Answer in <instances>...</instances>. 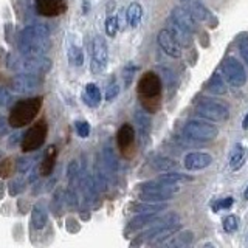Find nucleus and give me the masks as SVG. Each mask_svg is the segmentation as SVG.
<instances>
[{"label":"nucleus","instance_id":"nucleus-1","mask_svg":"<svg viewBox=\"0 0 248 248\" xmlns=\"http://www.w3.org/2000/svg\"><path fill=\"white\" fill-rule=\"evenodd\" d=\"M50 46V31L44 23L27 27L19 33L17 48L23 56H44Z\"/></svg>","mask_w":248,"mask_h":248},{"label":"nucleus","instance_id":"nucleus-2","mask_svg":"<svg viewBox=\"0 0 248 248\" xmlns=\"http://www.w3.org/2000/svg\"><path fill=\"white\" fill-rule=\"evenodd\" d=\"M163 84L157 73L146 72L138 82V95L141 96L143 106L149 112H155L160 106V95H161Z\"/></svg>","mask_w":248,"mask_h":248},{"label":"nucleus","instance_id":"nucleus-3","mask_svg":"<svg viewBox=\"0 0 248 248\" xmlns=\"http://www.w3.org/2000/svg\"><path fill=\"white\" fill-rule=\"evenodd\" d=\"M42 107V96H34V98H28V99H22L19 103H16L11 108L10 113V124L11 127H23L30 124L36 118L37 112L41 110Z\"/></svg>","mask_w":248,"mask_h":248},{"label":"nucleus","instance_id":"nucleus-4","mask_svg":"<svg viewBox=\"0 0 248 248\" xmlns=\"http://www.w3.org/2000/svg\"><path fill=\"white\" fill-rule=\"evenodd\" d=\"M180 192V188L175 183H166V182H151L140 185L138 196L146 202H165L170 200L174 196Z\"/></svg>","mask_w":248,"mask_h":248},{"label":"nucleus","instance_id":"nucleus-5","mask_svg":"<svg viewBox=\"0 0 248 248\" xmlns=\"http://www.w3.org/2000/svg\"><path fill=\"white\" fill-rule=\"evenodd\" d=\"M183 135L192 140V141H211L219 135V129L214 124H209L206 121L192 120L185 124Z\"/></svg>","mask_w":248,"mask_h":248},{"label":"nucleus","instance_id":"nucleus-6","mask_svg":"<svg viewBox=\"0 0 248 248\" xmlns=\"http://www.w3.org/2000/svg\"><path fill=\"white\" fill-rule=\"evenodd\" d=\"M11 70L19 73H36L44 75L51 68V61L44 56H23L20 59H14L13 64H8Z\"/></svg>","mask_w":248,"mask_h":248},{"label":"nucleus","instance_id":"nucleus-7","mask_svg":"<svg viewBox=\"0 0 248 248\" xmlns=\"http://www.w3.org/2000/svg\"><path fill=\"white\" fill-rule=\"evenodd\" d=\"M46 132H48V126H46V121L41 120L37 121L34 126H31L25 135L22 137V151L23 152H34L37 151L45 143L46 138Z\"/></svg>","mask_w":248,"mask_h":248},{"label":"nucleus","instance_id":"nucleus-8","mask_svg":"<svg viewBox=\"0 0 248 248\" xmlns=\"http://www.w3.org/2000/svg\"><path fill=\"white\" fill-rule=\"evenodd\" d=\"M196 112L202 118L214 121V123L227 121L230 118L228 107L217 103V101H200L196 106Z\"/></svg>","mask_w":248,"mask_h":248},{"label":"nucleus","instance_id":"nucleus-9","mask_svg":"<svg viewBox=\"0 0 248 248\" xmlns=\"http://www.w3.org/2000/svg\"><path fill=\"white\" fill-rule=\"evenodd\" d=\"M222 68L230 85H232V87H236V89L244 87L247 82V72H245V67L242 65V62H239V59L230 56L223 61Z\"/></svg>","mask_w":248,"mask_h":248},{"label":"nucleus","instance_id":"nucleus-10","mask_svg":"<svg viewBox=\"0 0 248 248\" xmlns=\"http://www.w3.org/2000/svg\"><path fill=\"white\" fill-rule=\"evenodd\" d=\"M90 48H92V72L93 73L104 72L108 61V48L106 39L103 36H95L90 44Z\"/></svg>","mask_w":248,"mask_h":248},{"label":"nucleus","instance_id":"nucleus-11","mask_svg":"<svg viewBox=\"0 0 248 248\" xmlns=\"http://www.w3.org/2000/svg\"><path fill=\"white\" fill-rule=\"evenodd\" d=\"M41 85V78H37L36 73H19L13 78L11 89L16 93H22V95H28L39 89Z\"/></svg>","mask_w":248,"mask_h":248},{"label":"nucleus","instance_id":"nucleus-12","mask_svg":"<svg viewBox=\"0 0 248 248\" xmlns=\"http://www.w3.org/2000/svg\"><path fill=\"white\" fill-rule=\"evenodd\" d=\"M170 20L174 23H177L182 30H185L186 33L194 34L197 31V25H196V17L186 10L185 6H175L172 13H170Z\"/></svg>","mask_w":248,"mask_h":248},{"label":"nucleus","instance_id":"nucleus-13","mask_svg":"<svg viewBox=\"0 0 248 248\" xmlns=\"http://www.w3.org/2000/svg\"><path fill=\"white\" fill-rule=\"evenodd\" d=\"M157 41H158V45L161 46V50L165 51L168 56L170 58H180L182 56V48H180V44H178V41L174 37V34L170 33V30L166 28V30H161L160 33H158V37H157Z\"/></svg>","mask_w":248,"mask_h":248},{"label":"nucleus","instance_id":"nucleus-14","mask_svg":"<svg viewBox=\"0 0 248 248\" xmlns=\"http://www.w3.org/2000/svg\"><path fill=\"white\" fill-rule=\"evenodd\" d=\"M36 11L44 17H58L67 11L65 0H36Z\"/></svg>","mask_w":248,"mask_h":248},{"label":"nucleus","instance_id":"nucleus-15","mask_svg":"<svg viewBox=\"0 0 248 248\" xmlns=\"http://www.w3.org/2000/svg\"><path fill=\"white\" fill-rule=\"evenodd\" d=\"M183 3H185V8H186V10H188L197 20L208 23V25L211 27V28L217 27V25H216L217 22H216V19L213 17V14L209 13V10H208V8H206L203 3L200 2V0H183Z\"/></svg>","mask_w":248,"mask_h":248},{"label":"nucleus","instance_id":"nucleus-16","mask_svg":"<svg viewBox=\"0 0 248 248\" xmlns=\"http://www.w3.org/2000/svg\"><path fill=\"white\" fill-rule=\"evenodd\" d=\"M213 163V157L206 152H189L183 160V165L188 170L205 169Z\"/></svg>","mask_w":248,"mask_h":248},{"label":"nucleus","instance_id":"nucleus-17","mask_svg":"<svg viewBox=\"0 0 248 248\" xmlns=\"http://www.w3.org/2000/svg\"><path fill=\"white\" fill-rule=\"evenodd\" d=\"M135 121L138 124V132H140V138H141V143L146 144L147 140H149V135H151V129H152L151 116L147 115L144 110H137Z\"/></svg>","mask_w":248,"mask_h":248},{"label":"nucleus","instance_id":"nucleus-18","mask_svg":"<svg viewBox=\"0 0 248 248\" xmlns=\"http://www.w3.org/2000/svg\"><path fill=\"white\" fill-rule=\"evenodd\" d=\"M135 140V130L134 127L130 126V124H123L120 127L118 134H116V143H118V147L120 149H127V147L132 146Z\"/></svg>","mask_w":248,"mask_h":248},{"label":"nucleus","instance_id":"nucleus-19","mask_svg":"<svg viewBox=\"0 0 248 248\" xmlns=\"http://www.w3.org/2000/svg\"><path fill=\"white\" fill-rule=\"evenodd\" d=\"M245 160H247V151H245V147L242 144H236L234 149H232L231 154H230V161H228L230 169L231 170H239L240 168L244 166Z\"/></svg>","mask_w":248,"mask_h":248},{"label":"nucleus","instance_id":"nucleus-20","mask_svg":"<svg viewBox=\"0 0 248 248\" xmlns=\"http://www.w3.org/2000/svg\"><path fill=\"white\" fill-rule=\"evenodd\" d=\"M166 208L165 203H158V202H147V203H143V202H137V203H132L130 209L134 213L138 214H151V213H158L163 211Z\"/></svg>","mask_w":248,"mask_h":248},{"label":"nucleus","instance_id":"nucleus-21","mask_svg":"<svg viewBox=\"0 0 248 248\" xmlns=\"http://www.w3.org/2000/svg\"><path fill=\"white\" fill-rule=\"evenodd\" d=\"M46 220H48V213H46L45 206L41 203L34 205L33 211H31V225H33V228L42 230L46 225Z\"/></svg>","mask_w":248,"mask_h":248},{"label":"nucleus","instance_id":"nucleus-22","mask_svg":"<svg viewBox=\"0 0 248 248\" xmlns=\"http://www.w3.org/2000/svg\"><path fill=\"white\" fill-rule=\"evenodd\" d=\"M101 92L96 84H87L84 89V101L89 107H98L101 104Z\"/></svg>","mask_w":248,"mask_h":248},{"label":"nucleus","instance_id":"nucleus-23","mask_svg":"<svg viewBox=\"0 0 248 248\" xmlns=\"http://www.w3.org/2000/svg\"><path fill=\"white\" fill-rule=\"evenodd\" d=\"M141 19H143V6L137 2L130 3L126 11V22L132 28H137L140 25V22H141Z\"/></svg>","mask_w":248,"mask_h":248},{"label":"nucleus","instance_id":"nucleus-24","mask_svg":"<svg viewBox=\"0 0 248 248\" xmlns=\"http://www.w3.org/2000/svg\"><path fill=\"white\" fill-rule=\"evenodd\" d=\"M56 147L54 146H50L48 151H46L45 157L41 163V168H39V172H41V175H50L51 170L54 168V161H56Z\"/></svg>","mask_w":248,"mask_h":248},{"label":"nucleus","instance_id":"nucleus-25","mask_svg":"<svg viewBox=\"0 0 248 248\" xmlns=\"http://www.w3.org/2000/svg\"><path fill=\"white\" fill-rule=\"evenodd\" d=\"M206 90L213 93V95H225L227 93V84H225L219 73H214L206 84Z\"/></svg>","mask_w":248,"mask_h":248},{"label":"nucleus","instance_id":"nucleus-26","mask_svg":"<svg viewBox=\"0 0 248 248\" xmlns=\"http://www.w3.org/2000/svg\"><path fill=\"white\" fill-rule=\"evenodd\" d=\"M192 237L194 234L191 231H182V232H175L174 234V239L169 240V242H165L163 245H169V247H185L192 242Z\"/></svg>","mask_w":248,"mask_h":248},{"label":"nucleus","instance_id":"nucleus-27","mask_svg":"<svg viewBox=\"0 0 248 248\" xmlns=\"http://www.w3.org/2000/svg\"><path fill=\"white\" fill-rule=\"evenodd\" d=\"M169 30H170V33L174 34V37L177 39L178 44H180V45L188 46V45L191 44V34H189V33H186L185 30H182V28L178 27L177 23H174L172 20H170V27H169Z\"/></svg>","mask_w":248,"mask_h":248},{"label":"nucleus","instance_id":"nucleus-28","mask_svg":"<svg viewBox=\"0 0 248 248\" xmlns=\"http://www.w3.org/2000/svg\"><path fill=\"white\" fill-rule=\"evenodd\" d=\"M160 182H166V183H185V182H191L192 177L191 175H186V174H182V172H166L163 174L161 177H158Z\"/></svg>","mask_w":248,"mask_h":248},{"label":"nucleus","instance_id":"nucleus-29","mask_svg":"<svg viewBox=\"0 0 248 248\" xmlns=\"http://www.w3.org/2000/svg\"><path fill=\"white\" fill-rule=\"evenodd\" d=\"M68 61L70 64L75 65V67H81L84 64V53L79 46H75L72 45L68 48Z\"/></svg>","mask_w":248,"mask_h":248},{"label":"nucleus","instance_id":"nucleus-30","mask_svg":"<svg viewBox=\"0 0 248 248\" xmlns=\"http://www.w3.org/2000/svg\"><path fill=\"white\" fill-rule=\"evenodd\" d=\"M25 178L23 177H16V178H13V180L10 182V194L11 196H17V194H20L23 189H25Z\"/></svg>","mask_w":248,"mask_h":248},{"label":"nucleus","instance_id":"nucleus-31","mask_svg":"<svg viewBox=\"0 0 248 248\" xmlns=\"http://www.w3.org/2000/svg\"><path fill=\"white\" fill-rule=\"evenodd\" d=\"M106 33L107 36L115 37V34L118 33V17L116 16H110L106 20Z\"/></svg>","mask_w":248,"mask_h":248},{"label":"nucleus","instance_id":"nucleus-32","mask_svg":"<svg viewBox=\"0 0 248 248\" xmlns=\"http://www.w3.org/2000/svg\"><path fill=\"white\" fill-rule=\"evenodd\" d=\"M13 169H14V163L11 158H5L3 161H0V177L6 178L13 174Z\"/></svg>","mask_w":248,"mask_h":248},{"label":"nucleus","instance_id":"nucleus-33","mask_svg":"<svg viewBox=\"0 0 248 248\" xmlns=\"http://www.w3.org/2000/svg\"><path fill=\"white\" fill-rule=\"evenodd\" d=\"M239 227V220H237V217L236 216H227L223 219V230L227 231V232H234Z\"/></svg>","mask_w":248,"mask_h":248},{"label":"nucleus","instance_id":"nucleus-34","mask_svg":"<svg viewBox=\"0 0 248 248\" xmlns=\"http://www.w3.org/2000/svg\"><path fill=\"white\" fill-rule=\"evenodd\" d=\"M239 50H240V56H242L244 62L248 65V36L242 34L239 39Z\"/></svg>","mask_w":248,"mask_h":248},{"label":"nucleus","instance_id":"nucleus-35","mask_svg":"<svg viewBox=\"0 0 248 248\" xmlns=\"http://www.w3.org/2000/svg\"><path fill=\"white\" fill-rule=\"evenodd\" d=\"M33 165H34L33 157H22L17 163V169H19V172H28V170L33 168Z\"/></svg>","mask_w":248,"mask_h":248},{"label":"nucleus","instance_id":"nucleus-36","mask_svg":"<svg viewBox=\"0 0 248 248\" xmlns=\"http://www.w3.org/2000/svg\"><path fill=\"white\" fill-rule=\"evenodd\" d=\"M76 127V134L79 135L81 138H87L89 134H90V124L87 121H78L75 124Z\"/></svg>","mask_w":248,"mask_h":248},{"label":"nucleus","instance_id":"nucleus-37","mask_svg":"<svg viewBox=\"0 0 248 248\" xmlns=\"http://www.w3.org/2000/svg\"><path fill=\"white\" fill-rule=\"evenodd\" d=\"M154 163V166L157 168L158 170H168V169H170L174 166V161H170V160H168V158H157L155 161H152Z\"/></svg>","mask_w":248,"mask_h":248},{"label":"nucleus","instance_id":"nucleus-38","mask_svg":"<svg viewBox=\"0 0 248 248\" xmlns=\"http://www.w3.org/2000/svg\"><path fill=\"white\" fill-rule=\"evenodd\" d=\"M118 93H120L118 84H116V82H112V84L107 87V90H106V99H107V101H112V99H115L116 96H118Z\"/></svg>","mask_w":248,"mask_h":248},{"label":"nucleus","instance_id":"nucleus-39","mask_svg":"<svg viewBox=\"0 0 248 248\" xmlns=\"http://www.w3.org/2000/svg\"><path fill=\"white\" fill-rule=\"evenodd\" d=\"M232 205V199L231 197H227V199H222L219 202H216V203H213V211L217 213L219 209H223V208H230Z\"/></svg>","mask_w":248,"mask_h":248},{"label":"nucleus","instance_id":"nucleus-40","mask_svg":"<svg viewBox=\"0 0 248 248\" xmlns=\"http://www.w3.org/2000/svg\"><path fill=\"white\" fill-rule=\"evenodd\" d=\"M11 99V92L6 87H0V107L6 106Z\"/></svg>","mask_w":248,"mask_h":248},{"label":"nucleus","instance_id":"nucleus-41","mask_svg":"<svg viewBox=\"0 0 248 248\" xmlns=\"http://www.w3.org/2000/svg\"><path fill=\"white\" fill-rule=\"evenodd\" d=\"M10 120H6L3 115H0V138L5 137L8 134V130H10Z\"/></svg>","mask_w":248,"mask_h":248},{"label":"nucleus","instance_id":"nucleus-42","mask_svg":"<svg viewBox=\"0 0 248 248\" xmlns=\"http://www.w3.org/2000/svg\"><path fill=\"white\" fill-rule=\"evenodd\" d=\"M78 170H79V165H78V161H72L68 166V178L72 180L75 175H78Z\"/></svg>","mask_w":248,"mask_h":248},{"label":"nucleus","instance_id":"nucleus-43","mask_svg":"<svg viewBox=\"0 0 248 248\" xmlns=\"http://www.w3.org/2000/svg\"><path fill=\"white\" fill-rule=\"evenodd\" d=\"M3 194H5V185H3V183H0V200H2Z\"/></svg>","mask_w":248,"mask_h":248},{"label":"nucleus","instance_id":"nucleus-44","mask_svg":"<svg viewBox=\"0 0 248 248\" xmlns=\"http://www.w3.org/2000/svg\"><path fill=\"white\" fill-rule=\"evenodd\" d=\"M242 127H244V129H248V113L245 115V118H244V123H242Z\"/></svg>","mask_w":248,"mask_h":248},{"label":"nucleus","instance_id":"nucleus-45","mask_svg":"<svg viewBox=\"0 0 248 248\" xmlns=\"http://www.w3.org/2000/svg\"><path fill=\"white\" fill-rule=\"evenodd\" d=\"M244 199H245V200H248V186H247L245 191H244Z\"/></svg>","mask_w":248,"mask_h":248}]
</instances>
